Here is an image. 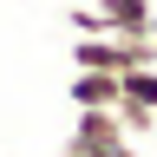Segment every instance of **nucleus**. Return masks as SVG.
I'll use <instances>...</instances> for the list:
<instances>
[{
  "label": "nucleus",
  "mask_w": 157,
  "mask_h": 157,
  "mask_svg": "<svg viewBox=\"0 0 157 157\" xmlns=\"http://www.w3.org/2000/svg\"><path fill=\"white\" fill-rule=\"evenodd\" d=\"M66 144H72L78 157H137V151H131V131H124L118 111H78V124H72Z\"/></svg>",
  "instance_id": "nucleus-1"
},
{
  "label": "nucleus",
  "mask_w": 157,
  "mask_h": 157,
  "mask_svg": "<svg viewBox=\"0 0 157 157\" xmlns=\"http://www.w3.org/2000/svg\"><path fill=\"white\" fill-rule=\"evenodd\" d=\"M72 105L78 111H118L124 105V72H78L72 66Z\"/></svg>",
  "instance_id": "nucleus-2"
},
{
  "label": "nucleus",
  "mask_w": 157,
  "mask_h": 157,
  "mask_svg": "<svg viewBox=\"0 0 157 157\" xmlns=\"http://www.w3.org/2000/svg\"><path fill=\"white\" fill-rule=\"evenodd\" d=\"M98 7V26L105 33H151V0H92Z\"/></svg>",
  "instance_id": "nucleus-3"
},
{
  "label": "nucleus",
  "mask_w": 157,
  "mask_h": 157,
  "mask_svg": "<svg viewBox=\"0 0 157 157\" xmlns=\"http://www.w3.org/2000/svg\"><path fill=\"white\" fill-rule=\"evenodd\" d=\"M124 98L144 105V111H157V66H131L124 72Z\"/></svg>",
  "instance_id": "nucleus-4"
},
{
  "label": "nucleus",
  "mask_w": 157,
  "mask_h": 157,
  "mask_svg": "<svg viewBox=\"0 0 157 157\" xmlns=\"http://www.w3.org/2000/svg\"><path fill=\"white\" fill-rule=\"evenodd\" d=\"M118 118H124V131H131V137H144V131L157 124V111H144V105H131V98L118 105Z\"/></svg>",
  "instance_id": "nucleus-5"
},
{
  "label": "nucleus",
  "mask_w": 157,
  "mask_h": 157,
  "mask_svg": "<svg viewBox=\"0 0 157 157\" xmlns=\"http://www.w3.org/2000/svg\"><path fill=\"white\" fill-rule=\"evenodd\" d=\"M151 39H157V13H151Z\"/></svg>",
  "instance_id": "nucleus-6"
},
{
  "label": "nucleus",
  "mask_w": 157,
  "mask_h": 157,
  "mask_svg": "<svg viewBox=\"0 0 157 157\" xmlns=\"http://www.w3.org/2000/svg\"><path fill=\"white\" fill-rule=\"evenodd\" d=\"M59 157H78V151H72V144H66V151H59Z\"/></svg>",
  "instance_id": "nucleus-7"
}]
</instances>
